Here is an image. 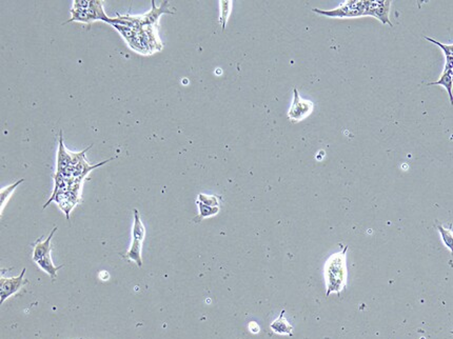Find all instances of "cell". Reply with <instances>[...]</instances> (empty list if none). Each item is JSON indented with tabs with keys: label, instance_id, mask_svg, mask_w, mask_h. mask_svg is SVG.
Instances as JSON below:
<instances>
[{
	"label": "cell",
	"instance_id": "1",
	"mask_svg": "<svg viewBox=\"0 0 453 339\" xmlns=\"http://www.w3.org/2000/svg\"><path fill=\"white\" fill-rule=\"evenodd\" d=\"M347 250L348 245L343 248V251L331 255L325 263L324 277L327 288L326 296L332 293L339 294L346 289L348 275L346 263Z\"/></svg>",
	"mask_w": 453,
	"mask_h": 339
},
{
	"label": "cell",
	"instance_id": "2",
	"mask_svg": "<svg viewBox=\"0 0 453 339\" xmlns=\"http://www.w3.org/2000/svg\"><path fill=\"white\" fill-rule=\"evenodd\" d=\"M313 12L323 16L332 17V18H351L370 15V2H360V0H348L343 3L336 9L324 11L313 9Z\"/></svg>",
	"mask_w": 453,
	"mask_h": 339
},
{
	"label": "cell",
	"instance_id": "3",
	"mask_svg": "<svg viewBox=\"0 0 453 339\" xmlns=\"http://www.w3.org/2000/svg\"><path fill=\"white\" fill-rule=\"evenodd\" d=\"M294 96L291 104V108L288 112V117L293 122H300L310 116L313 109H314V103L311 100L303 99L300 96L298 88L294 87L293 90Z\"/></svg>",
	"mask_w": 453,
	"mask_h": 339
},
{
	"label": "cell",
	"instance_id": "4",
	"mask_svg": "<svg viewBox=\"0 0 453 339\" xmlns=\"http://www.w3.org/2000/svg\"><path fill=\"white\" fill-rule=\"evenodd\" d=\"M27 269H24L19 276L12 277V278H0V295H2V303L6 299H8L10 296L14 295L15 293L18 292L25 284H27L29 281L25 279Z\"/></svg>",
	"mask_w": 453,
	"mask_h": 339
},
{
	"label": "cell",
	"instance_id": "5",
	"mask_svg": "<svg viewBox=\"0 0 453 339\" xmlns=\"http://www.w3.org/2000/svg\"><path fill=\"white\" fill-rule=\"evenodd\" d=\"M391 2L389 0H381V2H370V16L375 17L380 20L384 25H389L392 27V24L389 20V11H390Z\"/></svg>",
	"mask_w": 453,
	"mask_h": 339
},
{
	"label": "cell",
	"instance_id": "6",
	"mask_svg": "<svg viewBox=\"0 0 453 339\" xmlns=\"http://www.w3.org/2000/svg\"><path fill=\"white\" fill-rule=\"evenodd\" d=\"M58 230L57 227H55L53 230L51 231L50 235L48 236V238L44 241H41L43 239V236H41L40 238L37 239V241L33 244L34 246V251H33V260L35 262H37L38 260L42 259L43 257H46L47 255L51 254V240L53 238L55 232Z\"/></svg>",
	"mask_w": 453,
	"mask_h": 339
},
{
	"label": "cell",
	"instance_id": "7",
	"mask_svg": "<svg viewBox=\"0 0 453 339\" xmlns=\"http://www.w3.org/2000/svg\"><path fill=\"white\" fill-rule=\"evenodd\" d=\"M152 11L149 12L148 14L142 16V24L143 27L147 26V27H152V26H156L158 22V19L161 15L167 13V14H174V12L169 11L167 8L169 7V2H164L162 4V6L160 8H156L155 6V2L152 0Z\"/></svg>",
	"mask_w": 453,
	"mask_h": 339
},
{
	"label": "cell",
	"instance_id": "8",
	"mask_svg": "<svg viewBox=\"0 0 453 339\" xmlns=\"http://www.w3.org/2000/svg\"><path fill=\"white\" fill-rule=\"evenodd\" d=\"M284 314H285V310H283L281 312V315L278 316V318L275 319L273 323L270 325V328L276 334L292 336L293 335V327L288 323L287 319L284 318Z\"/></svg>",
	"mask_w": 453,
	"mask_h": 339
},
{
	"label": "cell",
	"instance_id": "9",
	"mask_svg": "<svg viewBox=\"0 0 453 339\" xmlns=\"http://www.w3.org/2000/svg\"><path fill=\"white\" fill-rule=\"evenodd\" d=\"M36 263L38 264V266L40 267L41 270H43L52 278V280H55V278H57V272L64 266L63 264H61L59 266L54 265L53 261H52V258H51V254H49L46 257H43L42 259L38 260Z\"/></svg>",
	"mask_w": 453,
	"mask_h": 339
},
{
	"label": "cell",
	"instance_id": "10",
	"mask_svg": "<svg viewBox=\"0 0 453 339\" xmlns=\"http://www.w3.org/2000/svg\"><path fill=\"white\" fill-rule=\"evenodd\" d=\"M134 213V224H133V230H132V237L133 240H138L144 242L145 237H146V228L142 221L141 215H139V212L137 209L133 210Z\"/></svg>",
	"mask_w": 453,
	"mask_h": 339
},
{
	"label": "cell",
	"instance_id": "11",
	"mask_svg": "<svg viewBox=\"0 0 453 339\" xmlns=\"http://www.w3.org/2000/svg\"><path fill=\"white\" fill-rule=\"evenodd\" d=\"M142 248H143V242L138 240H132L131 246L128 250L126 254V257L130 260H133L136 262L137 266H143V259H142Z\"/></svg>",
	"mask_w": 453,
	"mask_h": 339
},
{
	"label": "cell",
	"instance_id": "12",
	"mask_svg": "<svg viewBox=\"0 0 453 339\" xmlns=\"http://www.w3.org/2000/svg\"><path fill=\"white\" fill-rule=\"evenodd\" d=\"M451 72L452 71H443L442 75L440 76L439 80L433 81V82H429L428 85H443L448 94H449V98H450V102L453 105V93H452V88H453V82H452V78H451Z\"/></svg>",
	"mask_w": 453,
	"mask_h": 339
},
{
	"label": "cell",
	"instance_id": "13",
	"mask_svg": "<svg viewBox=\"0 0 453 339\" xmlns=\"http://www.w3.org/2000/svg\"><path fill=\"white\" fill-rule=\"evenodd\" d=\"M24 182H25V179H19L18 182H16L15 184L2 189V192H0V206H2V213H3L4 209H5V206L8 204V201L10 199V197H11V195L13 194V192L16 190L17 187H18Z\"/></svg>",
	"mask_w": 453,
	"mask_h": 339
},
{
	"label": "cell",
	"instance_id": "14",
	"mask_svg": "<svg viewBox=\"0 0 453 339\" xmlns=\"http://www.w3.org/2000/svg\"><path fill=\"white\" fill-rule=\"evenodd\" d=\"M197 206H198V210H199V214L196 218H194L195 222H199L201 219L207 218V217H211L213 215H216V214L219 212V208H213V207H209L206 206L201 202H199L198 200L196 201Z\"/></svg>",
	"mask_w": 453,
	"mask_h": 339
},
{
	"label": "cell",
	"instance_id": "15",
	"mask_svg": "<svg viewBox=\"0 0 453 339\" xmlns=\"http://www.w3.org/2000/svg\"><path fill=\"white\" fill-rule=\"evenodd\" d=\"M71 14H72L71 19L67 20L65 24L72 22V21H79V22H85V24L92 22V18H91V16L89 15L88 11L72 9L71 10Z\"/></svg>",
	"mask_w": 453,
	"mask_h": 339
},
{
	"label": "cell",
	"instance_id": "16",
	"mask_svg": "<svg viewBox=\"0 0 453 339\" xmlns=\"http://www.w3.org/2000/svg\"><path fill=\"white\" fill-rule=\"evenodd\" d=\"M219 4H220V18H219V22L221 24L222 30H224L227 21H228L230 13H231L232 2H229V0H227V2H225V0H222V2H220Z\"/></svg>",
	"mask_w": 453,
	"mask_h": 339
},
{
	"label": "cell",
	"instance_id": "17",
	"mask_svg": "<svg viewBox=\"0 0 453 339\" xmlns=\"http://www.w3.org/2000/svg\"><path fill=\"white\" fill-rule=\"evenodd\" d=\"M438 229L440 231L444 244L450 250L451 254L453 255V232L451 231V229H446L441 224H438Z\"/></svg>",
	"mask_w": 453,
	"mask_h": 339
},
{
	"label": "cell",
	"instance_id": "18",
	"mask_svg": "<svg viewBox=\"0 0 453 339\" xmlns=\"http://www.w3.org/2000/svg\"><path fill=\"white\" fill-rule=\"evenodd\" d=\"M219 199L220 197H217L215 195H206V194L198 195L199 202L213 208H219Z\"/></svg>",
	"mask_w": 453,
	"mask_h": 339
},
{
	"label": "cell",
	"instance_id": "19",
	"mask_svg": "<svg viewBox=\"0 0 453 339\" xmlns=\"http://www.w3.org/2000/svg\"><path fill=\"white\" fill-rule=\"evenodd\" d=\"M121 35H123V37L124 38H126L127 39V41L129 42L130 40H132L135 36H136V34H137V32L135 31V30H133V29H131V28H129V27H125V26H121V25H112Z\"/></svg>",
	"mask_w": 453,
	"mask_h": 339
},
{
	"label": "cell",
	"instance_id": "20",
	"mask_svg": "<svg viewBox=\"0 0 453 339\" xmlns=\"http://www.w3.org/2000/svg\"><path fill=\"white\" fill-rule=\"evenodd\" d=\"M424 38H425L426 40H428V41L434 43V44L439 46V47L444 51L445 56H451V57H453V46H451V44H443V43H441L440 41L434 40V39H432V38H430V37H424Z\"/></svg>",
	"mask_w": 453,
	"mask_h": 339
},
{
	"label": "cell",
	"instance_id": "21",
	"mask_svg": "<svg viewBox=\"0 0 453 339\" xmlns=\"http://www.w3.org/2000/svg\"><path fill=\"white\" fill-rule=\"evenodd\" d=\"M91 7V0H75L73 2V9L88 10Z\"/></svg>",
	"mask_w": 453,
	"mask_h": 339
},
{
	"label": "cell",
	"instance_id": "22",
	"mask_svg": "<svg viewBox=\"0 0 453 339\" xmlns=\"http://www.w3.org/2000/svg\"><path fill=\"white\" fill-rule=\"evenodd\" d=\"M451 78H452V82H453V71L451 72Z\"/></svg>",
	"mask_w": 453,
	"mask_h": 339
},
{
	"label": "cell",
	"instance_id": "23",
	"mask_svg": "<svg viewBox=\"0 0 453 339\" xmlns=\"http://www.w3.org/2000/svg\"><path fill=\"white\" fill-rule=\"evenodd\" d=\"M451 334H453V331H451Z\"/></svg>",
	"mask_w": 453,
	"mask_h": 339
}]
</instances>
